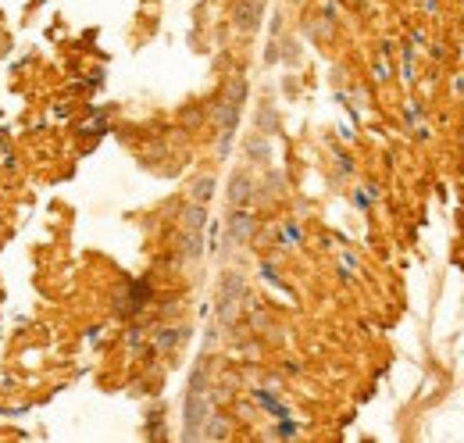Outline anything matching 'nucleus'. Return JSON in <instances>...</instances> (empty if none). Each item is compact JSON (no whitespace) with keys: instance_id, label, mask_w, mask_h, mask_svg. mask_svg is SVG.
I'll list each match as a JSON object with an SVG mask.
<instances>
[{"instance_id":"nucleus-1","label":"nucleus","mask_w":464,"mask_h":443,"mask_svg":"<svg viewBox=\"0 0 464 443\" xmlns=\"http://www.w3.org/2000/svg\"><path fill=\"white\" fill-rule=\"evenodd\" d=\"M182 415H186L182 439H200V429H204V422H207V415H211V407H207V397L189 390V393H186V407H182Z\"/></svg>"},{"instance_id":"nucleus-2","label":"nucleus","mask_w":464,"mask_h":443,"mask_svg":"<svg viewBox=\"0 0 464 443\" xmlns=\"http://www.w3.org/2000/svg\"><path fill=\"white\" fill-rule=\"evenodd\" d=\"M261 15H265V4H258V0H240V4L232 8V26L240 33H258Z\"/></svg>"},{"instance_id":"nucleus-3","label":"nucleus","mask_w":464,"mask_h":443,"mask_svg":"<svg viewBox=\"0 0 464 443\" xmlns=\"http://www.w3.org/2000/svg\"><path fill=\"white\" fill-rule=\"evenodd\" d=\"M243 290H247V283H243V276L240 272H225V279H221V318H228L232 315V308H236V301L243 297Z\"/></svg>"},{"instance_id":"nucleus-4","label":"nucleus","mask_w":464,"mask_h":443,"mask_svg":"<svg viewBox=\"0 0 464 443\" xmlns=\"http://www.w3.org/2000/svg\"><path fill=\"white\" fill-rule=\"evenodd\" d=\"M254 236V214L247 207H236L228 214V240L232 244H247Z\"/></svg>"},{"instance_id":"nucleus-5","label":"nucleus","mask_w":464,"mask_h":443,"mask_svg":"<svg viewBox=\"0 0 464 443\" xmlns=\"http://www.w3.org/2000/svg\"><path fill=\"white\" fill-rule=\"evenodd\" d=\"M228 204L232 207H247L251 200H254V179L247 175V172H236V175H232L228 179Z\"/></svg>"},{"instance_id":"nucleus-6","label":"nucleus","mask_w":464,"mask_h":443,"mask_svg":"<svg viewBox=\"0 0 464 443\" xmlns=\"http://www.w3.org/2000/svg\"><path fill=\"white\" fill-rule=\"evenodd\" d=\"M204 226H207V211H204V204H193V200H189V204L182 207V229H186V233H200Z\"/></svg>"},{"instance_id":"nucleus-7","label":"nucleus","mask_w":464,"mask_h":443,"mask_svg":"<svg viewBox=\"0 0 464 443\" xmlns=\"http://www.w3.org/2000/svg\"><path fill=\"white\" fill-rule=\"evenodd\" d=\"M200 436H204V439H228V436H232V429H228V422H225L221 415H207V422H204Z\"/></svg>"},{"instance_id":"nucleus-8","label":"nucleus","mask_w":464,"mask_h":443,"mask_svg":"<svg viewBox=\"0 0 464 443\" xmlns=\"http://www.w3.org/2000/svg\"><path fill=\"white\" fill-rule=\"evenodd\" d=\"M247 154H251L254 161H261V165L272 161V143H268V136H265V132L251 136V140H247Z\"/></svg>"},{"instance_id":"nucleus-9","label":"nucleus","mask_w":464,"mask_h":443,"mask_svg":"<svg viewBox=\"0 0 464 443\" xmlns=\"http://www.w3.org/2000/svg\"><path fill=\"white\" fill-rule=\"evenodd\" d=\"M211 197H214V179H211V175L193 179V186H189V200H193V204H207Z\"/></svg>"},{"instance_id":"nucleus-10","label":"nucleus","mask_w":464,"mask_h":443,"mask_svg":"<svg viewBox=\"0 0 464 443\" xmlns=\"http://www.w3.org/2000/svg\"><path fill=\"white\" fill-rule=\"evenodd\" d=\"M221 97L243 108V100H247V79H243V75H232V79L225 83V93H221Z\"/></svg>"},{"instance_id":"nucleus-11","label":"nucleus","mask_w":464,"mask_h":443,"mask_svg":"<svg viewBox=\"0 0 464 443\" xmlns=\"http://www.w3.org/2000/svg\"><path fill=\"white\" fill-rule=\"evenodd\" d=\"M182 258H200V233H186L182 229Z\"/></svg>"},{"instance_id":"nucleus-12","label":"nucleus","mask_w":464,"mask_h":443,"mask_svg":"<svg viewBox=\"0 0 464 443\" xmlns=\"http://www.w3.org/2000/svg\"><path fill=\"white\" fill-rule=\"evenodd\" d=\"M258 125H261V132H265V136H272V132L279 129L275 111H272V108H261V111H258Z\"/></svg>"},{"instance_id":"nucleus-13","label":"nucleus","mask_w":464,"mask_h":443,"mask_svg":"<svg viewBox=\"0 0 464 443\" xmlns=\"http://www.w3.org/2000/svg\"><path fill=\"white\" fill-rule=\"evenodd\" d=\"M182 333H186V329H161V333H157V350H172V347L182 340Z\"/></svg>"},{"instance_id":"nucleus-14","label":"nucleus","mask_w":464,"mask_h":443,"mask_svg":"<svg viewBox=\"0 0 464 443\" xmlns=\"http://www.w3.org/2000/svg\"><path fill=\"white\" fill-rule=\"evenodd\" d=\"M204 122V111L200 108H186L182 111V125H200Z\"/></svg>"},{"instance_id":"nucleus-15","label":"nucleus","mask_w":464,"mask_h":443,"mask_svg":"<svg viewBox=\"0 0 464 443\" xmlns=\"http://www.w3.org/2000/svg\"><path fill=\"white\" fill-rule=\"evenodd\" d=\"M290 4H300V0H290Z\"/></svg>"},{"instance_id":"nucleus-16","label":"nucleus","mask_w":464,"mask_h":443,"mask_svg":"<svg viewBox=\"0 0 464 443\" xmlns=\"http://www.w3.org/2000/svg\"><path fill=\"white\" fill-rule=\"evenodd\" d=\"M258 4H265V0H258Z\"/></svg>"}]
</instances>
